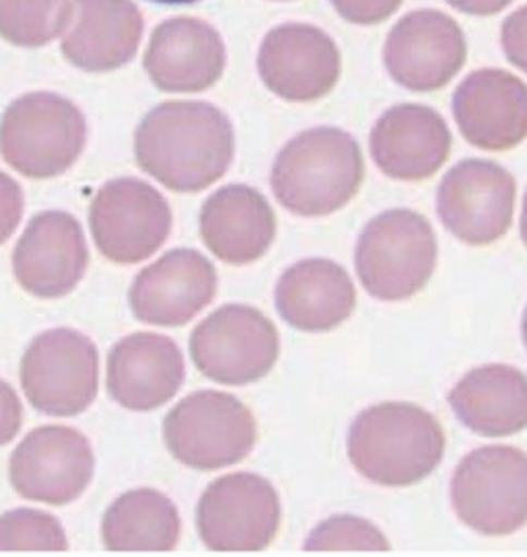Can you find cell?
I'll return each instance as SVG.
<instances>
[{"mask_svg": "<svg viewBox=\"0 0 527 557\" xmlns=\"http://www.w3.org/2000/svg\"><path fill=\"white\" fill-rule=\"evenodd\" d=\"M136 163L159 184L203 191L219 182L235 154L225 113L205 101H168L147 113L134 136Z\"/></svg>", "mask_w": 527, "mask_h": 557, "instance_id": "cell-1", "label": "cell"}, {"mask_svg": "<svg viewBox=\"0 0 527 557\" xmlns=\"http://www.w3.org/2000/svg\"><path fill=\"white\" fill-rule=\"evenodd\" d=\"M348 459L358 473L388 487L427 480L445 455V432L427 409L385 401L363 409L348 430Z\"/></svg>", "mask_w": 527, "mask_h": 557, "instance_id": "cell-2", "label": "cell"}, {"mask_svg": "<svg viewBox=\"0 0 527 557\" xmlns=\"http://www.w3.org/2000/svg\"><path fill=\"white\" fill-rule=\"evenodd\" d=\"M365 159L348 132L318 126L297 134L272 168V191L293 214L320 219L339 212L358 194Z\"/></svg>", "mask_w": 527, "mask_h": 557, "instance_id": "cell-3", "label": "cell"}, {"mask_svg": "<svg viewBox=\"0 0 527 557\" xmlns=\"http://www.w3.org/2000/svg\"><path fill=\"white\" fill-rule=\"evenodd\" d=\"M437 258L433 226L410 208H392L373 216L355 249L363 288L385 302L418 295L433 278Z\"/></svg>", "mask_w": 527, "mask_h": 557, "instance_id": "cell-4", "label": "cell"}, {"mask_svg": "<svg viewBox=\"0 0 527 557\" xmlns=\"http://www.w3.org/2000/svg\"><path fill=\"white\" fill-rule=\"evenodd\" d=\"M87 143L85 115L57 94H27L0 120V154L32 180H50L73 168Z\"/></svg>", "mask_w": 527, "mask_h": 557, "instance_id": "cell-5", "label": "cell"}, {"mask_svg": "<svg viewBox=\"0 0 527 557\" xmlns=\"http://www.w3.org/2000/svg\"><path fill=\"white\" fill-rule=\"evenodd\" d=\"M452 504L468 529L503 537L527 524V453L515 446H480L455 467Z\"/></svg>", "mask_w": 527, "mask_h": 557, "instance_id": "cell-6", "label": "cell"}, {"mask_svg": "<svg viewBox=\"0 0 527 557\" xmlns=\"http://www.w3.org/2000/svg\"><path fill=\"white\" fill-rule=\"evenodd\" d=\"M256 436L252 411L223 391L192 393L163 422V438L171 455L198 471L244 461L256 445Z\"/></svg>", "mask_w": 527, "mask_h": 557, "instance_id": "cell-7", "label": "cell"}, {"mask_svg": "<svg viewBox=\"0 0 527 557\" xmlns=\"http://www.w3.org/2000/svg\"><path fill=\"white\" fill-rule=\"evenodd\" d=\"M274 323L249 305H225L192 332L189 356L198 371L221 385H249L279 360Z\"/></svg>", "mask_w": 527, "mask_h": 557, "instance_id": "cell-8", "label": "cell"}, {"mask_svg": "<svg viewBox=\"0 0 527 557\" xmlns=\"http://www.w3.org/2000/svg\"><path fill=\"white\" fill-rule=\"evenodd\" d=\"M99 354L75 330L39 334L21 360V387L34 408L58 418L83 413L97 397Z\"/></svg>", "mask_w": 527, "mask_h": 557, "instance_id": "cell-9", "label": "cell"}, {"mask_svg": "<svg viewBox=\"0 0 527 557\" xmlns=\"http://www.w3.org/2000/svg\"><path fill=\"white\" fill-rule=\"evenodd\" d=\"M281 527L274 485L249 471L210 483L196 508V529L212 552H260Z\"/></svg>", "mask_w": 527, "mask_h": 557, "instance_id": "cell-10", "label": "cell"}, {"mask_svg": "<svg viewBox=\"0 0 527 557\" xmlns=\"http://www.w3.org/2000/svg\"><path fill=\"white\" fill-rule=\"evenodd\" d=\"M517 184L507 169L489 159H464L437 189V214L443 226L471 247L503 239L513 224Z\"/></svg>", "mask_w": 527, "mask_h": 557, "instance_id": "cell-11", "label": "cell"}, {"mask_svg": "<svg viewBox=\"0 0 527 557\" xmlns=\"http://www.w3.org/2000/svg\"><path fill=\"white\" fill-rule=\"evenodd\" d=\"M468 60L462 25L439 9H416L390 29L383 44V66L395 85L433 94L450 85Z\"/></svg>", "mask_w": 527, "mask_h": 557, "instance_id": "cell-12", "label": "cell"}, {"mask_svg": "<svg viewBox=\"0 0 527 557\" xmlns=\"http://www.w3.org/2000/svg\"><path fill=\"white\" fill-rule=\"evenodd\" d=\"M89 224L99 253L113 263L131 265L149 260L168 242L171 208L155 187L122 177L97 191Z\"/></svg>", "mask_w": 527, "mask_h": 557, "instance_id": "cell-13", "label": "cell"}, {"mask_svg": "<svg viewBox=\"0 0 527 557\" xmlns=\"http://www.w3.org/2000/svg\"><path fill=\"white\" fill-rule=\"evenodd\" d=\"M94 448L87 436L69 426H41L15 448L9 480L27 500L62 506L83 496L94 480Z\"/></svg>", "mask_w": 527, "mask_h": 557, "instance_id": "cell-14", "label": "cell"}, {"mask_svg": "<svg viewBox=\"0 0 527 557\" xmlns=\"http://www.w3.org/2000/svg\"><path fill=\"white\" fill-rule=\"evenodd\" d=\"M258 71L264 85L281 99L311 103L336 87L342 57L336 41L320 27L284 23L264 38Z\"/></svg>", "mask_w": 527, "mask_h": 557, "instance_id": "cell-15", "label": "cell"}, {"mask_svg": "<svg viewBox=\"0 0 527 557\" xmlns=\"http://www.w3.org/2000/svg\"><path fill=\"white\" fill-rule=\"evenodd\" d=\"M452 112L471 147L515 149L527 138V83L503 69H478L455 87Z\"/></svg>", "mask_w": 527, "mask_h": 557, "instance_id": "cell-16", "label": "cell"}, {"mask_svg": "<svg viewBox=\"0 0 527 557\" xmlns=\"http://www.w3.org/2000/svg\"><path fill=\"white\" fill-rule=\"evenodd\" d=\"M452 131L441 113L422 103H397L379 115L369 150L377 169L395 182H425L452 154Z\"/></svg>", "mask_w": 527, "mask_h": 557, "instance_id": "cell-17", "label": "cell"}, {"mask_svg": "<svg viewBox=\"0 0 527 557\" xmlns=\"http://www.w3.org/2000/svg\"><path fill=\"white\" fill-rule=\"evenodd\" d=\"M89 265L83 228L69 212L48 210L34 216L13 253L21 288L38 298L66 297Z\"/></svg>", "mask_w": 527, "mask_h": 557, "instance_id": "cell-18", "label": "cell"}, {"mask_svg": "<svg viewBox=\"0 0 527 557\" xmlns=\"http://www.w3.org/2000/svg\"><path fill=\"white\" fill-rule=\"evenodd\" d=\"M217 295V270L194 249H173L132 282V313L149 325L189 323Z\"/></svg>", "mask_w": 527, "mask_h": 557, "instance_id": "cell-19", "label": "cell"}, {"mask_svg": "<svg viewBox=\"0 0 527 557\" xmlns=\"http://www.w3.org/2000/svg\"><path fill=\"white\" fill-rule=\"evenodd\" d=\"M225 44L215 27L200 20L177 17L152 32L145 69L166 94L210 89L225 71Z\"/></svg>", "mask_w": 527, "mask_h": 557, "instance_id": "cell-20", "label": "cell"}, {"mask_svg": "<svg viewBox=\"0 0 527 557\" xmlns=\"http://www.w3.org/2000/svg\"><path fill=\"white\" fill-rule=\"evenodd\" d=\"M184 379V356L168 335H128L108 356V393L115 404L132 411L166 406Z\"/></svg>", "mask_w": 527, "mask_h": 557, "instance_id": "cell-21", "label": "cell"}, {"mask_svg": "<svg viewBox=\"0 0 527 557\" xmlns=\"http://www.w3.org/2000/svg\"><path fill=\"white\" fill-rule=\"evenodd\" d=\"M143 27L132 0H73L62 54L87 73L115 71L136 54Z\"/></svg>", "mask_w": 527, "mask_h": 557, "instance_id": "cell-22", "label": "cell"}, {"mask_svg": "<svg viewBox=\"0 0 527 557\" xmlns=\"http://www.w3.org/2000/svg\"><path fill=\"white\" fill-rule=\"evenodd\" d=\"M355 307L357 288L336 261L323 258L297 261L277 284V309L299 332H332L353 315Z\"/></svg>", "mask_w": 527, "mask_h": 557, "instance_id": "cell-23", "label": "cell"}, {"mask_svg": "<svg viewBox=\"0 0 527 557\" xmlns=\"http://www.w3.org/2000/svg\"><path fill=\"white\" fill-rule=\"evenodd\" d=\"M200 235L219 260L245 265L270 249L277 235V214L254 187H221L200 210Z\"/></svg>", "mask_w": 527, "mask_h": 557, "instance_id": "cell-24", "label": "cell"}, {"mask_svg": "<svg viewBox=\"0 0 527 557\" xmlns=\"http://www.w3.org/2000/svg\"><path fill=\"white\" fill-rule=\"evenodd\" d=\"M450 406L474 434H517L527 428V374L507 364L471 369L450 393Z\"/></svg>", "mask_w": 527, "mask_h": 557, "instance_id": "cell-25", "label": "cell"}, {"mask_svg": "<svg viewBox=\"0 0 527 557\" xmlns=\"http://www.w3.org/2000/svg\"><path fill=\"white\" fill-rule=\"evenodd\" d=\"M182 533L175 504L151 487L131 490L108 508L101 539L110 552H170Z\"/></svg>", "mask_w": 527, "mask_h": 557, "instance_id": "cell-26", "label": "cell"}, {"mask_svg": "<svg viewBox=\"0 0 527 557\" xmlns=\"http://www.w3.org/2000/svg\"><path fill=\"white\" fill-rule=\"evenodd\" d=\"M71 0H0V36L21 48H41L64 34Z\"/></svg>", "mask_w": 527, "mask_h": 557, "instance_id": "cell-27", "label": "cell"}, {"mask_svg": "<svg viewBox=\"0 0 527 557\" xmlns=\"http://www.w3.org/2000/svg\"><path fill=\"white\" fill-rule=\"evenodd\" d=\"M69 539L52 515L20 508L0 517V552H64Z\"/></svg>", "mask_w": 527, "mask_h": 557, "instance_id": "cell-28", "label": "cell"}, {"mask_svg": "<svg viewBox=\"0 0 527 557\" xmlns=\"http://www.w3.org/2000/svg\"><path fill=\"white\" fill-rule=\"evenodd\" d=\"M307 552H388L390 541L373 522L340 515L323 520L305 541Z\"/></svg>", "mask_w": 527, "mask_h": 557, "instance_id": "cell-29", "label": "cell"}, {"mask_svg": "<svg viewBox=\"0 0 527 557\" xmlns=\"http://www.w3.org/2000/svg\"><path fill=\"white\" fill-rule=\"evenodd\" d=\"M340 17L353 25H379L394 17L404 0H330Z\"/></svg>", "mask_w": 527, "mask_h": 557, "instance_id": "cell-30", "label": "cell"}, {"mask_svg": "<svg viewBox=\"0 0 527 557\" xmlns=\"http://www.w3.org/2000/svg\"><path fill=\"white\" fill-rule=\"evenodd\" d=\"M501 48L511 62L527 75V4L513 11L501 25Z\"/></svg>", "mask_w": 527, "mask_h": 557, "instance_id": "cell-31", "label": "cell"}, {"mask_svg": "<svg viewBox=\"0 0 527 557\" xmlns=\"http://www.w3.org/2000/svg\"><path fill=\"white\" fill-rule=\"evenodd\" d=\"M23 206L25 202L20 184L0 171V245L17 231Z\"/></svg>", "mask_w": 527, "mask_h": 557, "instance_id": "cell-32", "label": "cell"}, {"mask_svg": "<svg viewBox=\"0 0 527 557\" xmlns=\"http://www.w3.org/2000/svg\"><path fill=\"white\" fill-rule=\"evenodd\" d=\"M23 422V406L17 393L4 381H0V446L9 445L20 434Z\"/></svg>", "mask_w": 527, "mask_h": 557, "instance_id": "cell-33", "label": "cell"}, {"mask_svg": "<svg viewBox=\"0 0 527 557\" xmlns=\"http://www.w3.org/2000/svg\"><path fill=\"white\" fill-rule=\"evenodd\" d=\"M452 9L471 17H492L505 11L513 0H445Z\"/></svg>", "mask_w": 527, "mask_h": 557, "instance_id": "cell-34", "label": "cell"}, {"mask_svg": "<svg viewBox=\"0 0 527 557\" xmlns=\"http://www.w3.org/2000/svg\"><path fill=\"white\" fill-rule=\"evenodd\" d=\"M519 233H522V242L526 243L527 247V189L524 196V206H522V221H519Z\"/></svg>", "mask_w": 527, "mask_h": 557, "instance_id": "cell-35", "label": "cell"}, {"mask_svg": "<svg viewBox=\"0 0 527 557\" xmlns=\"http://www.w3.org/2000/svg\"><path fill=\"white\" fill-rule=\"evenodd\" d=\"M151 2H159V4H192L196 0H151Z\"/></svg>", "mask_w": 527, "mask_h": 557, "instance_id": "cell-36", "label": "cell"}, {"mask_svg": "<svg viewBox=\"0 0 527 557\" xmlns=\"http://www.w3.org/2000/svg\"><path fill=\"white\" fill-rule=\"evenodd\" d=\"M522 334H524V344H526L527 348V309L526 313H524V321H522Z\"/></svg>", "mask_w": 527, "mask_h": 557, "instance_id": "cell-37", "label": "cell"}]
</instances>
